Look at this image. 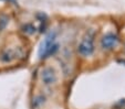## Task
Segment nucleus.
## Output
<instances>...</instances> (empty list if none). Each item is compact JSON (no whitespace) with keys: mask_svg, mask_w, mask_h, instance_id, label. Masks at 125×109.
Segmentation results:
<instances>
[{"mask_svg":"<svg viewBox=\"0 0 125 109\" xmlns=\"http://www.w3.org/2000/svg\"><path fill=\"white\" fill-rule=\"evenodd\" d=\"M116 43H117V36L114 35V34H112V33L105 35L103 38V40H102V45H103L104 49L113 48Z\"/></svg>","mask_w":125,"mask_h":109,"instance_id":"nucleus-4","label":"nucleus"},{"mask_svg":"<svg viewBox=\"0 0 125 109\" xmlns=\"http://www.w3.org/2000/svg\"><path fill=\"white\" fill-rule=\"evenodd\" d=\"M23 31L26 32V33L31 34V33H33V32L35 31V29H34V26L31 25V24H27L26 26H23Z\"/></svg>","mask_w":125,"mask_h":109,"instance_id":"nucleus-6","label":"nucleus"},{"mask_svg":"<svg viewBox=\"0 0 125 109\" xmlns=\"http://www.w3.org/2000/svg\"><path fill=\"white\" fill-rule=\"evenodd\" d=\"M93 40L92 38H86L82 41V43L79 46V52L82 55H90L93 52Z\"/></svg>","mask_w":125,"mask_h":109,"instance_id":"nucleus-3","label":"nucleus"},{"mask_svg":"<svg viewBox=\"0 0 125 109\" xmlns=\"http://www.w3.org/2000/svg\"><path fill=\"white\" fill-rule=\"evenodd\" d=\"M41 78H42V82L45 85H52V84H54L57 82V75H55V72L52 68L47 67L42 71Z\"/></svg>","mask_w":125,"mask_h":109,"instance_id":"nucleus-2","label":"nucleus"},{"mask_svg":"<svg viewBox=\"0 0 125 109\" xmlns=\"http://www.w3.org/2000/svg\"><path fill=\"white\" fill-rule=\"evenodd\" d=\"M55 36H57V33H55L54 31L50 32L45 36L44 41L41 43L40 49H39V56H40V59L49 56V55L53 54L58 50V44H54Z\"/></svg>","mask_w":125,"mask_h":109,"instance_id":"nucleus-1","label":"nucleus"},{"mask_svg":"<svg viewBox=\"0 0 125 109\" xmlns=\"http://www.w3.org/2000/svg\"><path fill=\"white\" fill-rule=\"evenodd\" d=\"M7 24V19H5V18H2V19H0V30L1 29H3V26Z\"/></svg>","mask_w":125,"mask_h":109,"instance_id":"nucleus-7","label":"nucleus"},{"mask_svg":"<svg viewBox=\"0 0 125 109\" xmlns=\"http://www.w3.org/2000/svg\"><path fill=\"white\" fill-rule=\"evenodd\" d=\"M13 54H12L11 51H6L2 55H1V61L2 62H10L13 59Z\"/></svg>","mask_w":125,"mask_h":109,"instance_id":"nucleus-5","label":"nucleus"}]
</instances>
